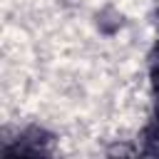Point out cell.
<instances>
[{"mask_svg": "<svg viewBox=\"0 0 159 159\" xmlns=\"http://www.w3.org/2000/svg\"><path fill=\"white\" fill-rule=\"evenodd\" d=\"M94 22H97L99 32H104V35H114V32L124 25L122 15H119L114 7H102V10L94 15Z\"/></svg>", "mask_w": 159, "mask_h": 159, "instance_id": "cell-1", "label": "cell"}]
</instances>
